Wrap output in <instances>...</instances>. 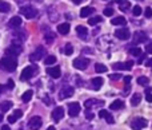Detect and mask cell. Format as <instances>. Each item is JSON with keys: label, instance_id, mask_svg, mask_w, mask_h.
Returning a JSON list of instances; mask_svg holds the SVG:
<instances>
[{"label": "cell", "instance_id": "6", "mask_svg": "<svg viewBox=\"0 0 152 130\" xmlns=\"http://www.w3.org/2000/svg\"><path fill=\"white\" fill-rule=\"evenodd\" d=\"M42 125H43V120L39 115H35V117H32L31 120L28 121V128L31 130H39L42 128Z\"/></svg>", "mask_w": 152, "mask_h": 130}, {"label": "cell", "instance_id": "16", "mask_svg": "<svg viewBox=\"0 0 152 130\" xmlns=\"http://www.w3.org/2000/svg\"><path fill=\"white\" fill-rule=\"evenodd\" d=\"M132 66H134V62L129 61V62H126V63H115L112 66V69H115V70H131Z\"/></svg>", "mask_w": 152, "mask_h": 130}, {"label": "cell", "instance_id": "3", "mask_svg": "<svg viewBox=\"0 0 152 130\" xmlns=\"http://www.w3.org/2000/svg\"><path fill=\"white\" fill-rule=\"evenodd\" d=\"M147 125H148L147 120H145V118H143V117L134 118V120H132V122H131V126H132V129H134V130H142V129H144Z\"/></svg>", "mask_w": 152, "mask_h": 130}, {"label": "cell", "instance_id": "19", "mask_svg": "<svg viewBox=\"0 0 152 130\" xmlns=\"http://www.w3.org/2000/svg\"><path fill=\"white\" fill-rule=\"evenodd\" d=\"M21 115H23V112H21V110H15V112H13V114H11L7 120H8V122H10V123H15L16 121L21 117Z\"/></svg>", "mask_w": 152, "mask_h": 130}, {"label": "cell", "instance_id": "39", "mask_svg": "<svg viewBox=\"0 0 152 130\" xmlns=\"http://www.w3.org/2000/svg\"><path fill=\"white\" fill-rule=\"evenodd\" d=\"M86 118H87V120L91 121V120H94V118H95V114L88 109V110H86Z\"/></svg>", "mask_w": 152, "mask_h": 130}, {"label": "cell", "instance_id": "44", "mask_svg": "<svg viewBox=\"0 0 152 130\" xmlns=\"http://www.w3.org/2000/svg\"><path fill=\"white\" fill-rule=\"evenodd\" d=\"M110 78H111V81H119V79H121V75L120 74H112Z\"/></svg>", "mask_w": 152, "mask_h": 130}, {"label": "cell", "instance_id": "49", "mask_svg": "<svg viewBox=\"0 0 152 130\" xmlns=\"http://www.w3.org/2000/svg\"><path fill=\"white\" fill-rule=\"evenodd\" d=\"M1 130H11V129H10V126L4 125V126H3V128H1Z\"/></svg>", "mask_w": 152, "mask_h": 130}, {"label": "cell", "instance_id": "10", "mask_svg": "<svg viewBox=\"0 0 152 130\" xmlns=\"http://www.w3.org/2000/svg\"><path fill=\"white\" fill-rule=\"evenodd\" d=\"M115 36L118 38V39L127 40V39H129L131 34H129V31H128L127 28H118V30L115 31Z\"/></svg>", "mask_w": 152, "mask_h": 130}, {"label": "cell", "instance_id": "48", "mask_svg": "<svg viewBox=\"0 0 152 130\" xmlns=\"http://www.w3.org/2000/svg\"><path fill=\"white\" fill-rule=\"evenodd\" d=\"M72 1H74L75 4H80V3H83V0H72Z\"/></svg>", "mask_w": 152, "mask_h": 130}, {"label": "cell", "instance_id": "20", "mask_svg": "<svg viewBox=\"0 0 152 130\" xmlns=\"http://www.w3.org/2000/svg\"><path fill=\"white\" fill-rule=\"evenodd\" d=\"M69 23H61V24H59L58 26V31H59V34H61V35H67L69 32Z\"/></svg>", "mask_w": 152, "mask_h": 130}, {"label": "cell", "instance_id": "18", "mask_svg": "<svg viewBox=\"0 0 152 130\" xmlns=\"http://www.w3.org/2000/svg\"><path fill=\"white\" fill-rule=\"evenodd\" d=\"M76 32H77V36L80 38V39H83V40H86L87 38H88V30H87L84 26H77L76 27Z\"/></svg>", "mask_w": 152, "mask_h": 130}, {"label": "cell", "instance_id": "43", "mask_svg": "<svg viewBox=\"0 0 152 130\" xmlns=\"http://www.w3.org/2000/svg\"><path fill=\"white\" fill-rule=\"evenodd\" d=\"M7 87H8V90H12L13 87H15V83H13V81L12 79H8V83H7Z\"/></svg>", "mask_w": 152, "mask_h": 130}, {"label": "cell", "instance_id": "36", "mask_svg": "<svg viewBox=\"0 0 152 130\" xmlns=\"http://www.w3.org/2000/svg\"><path fill=\"white\" fill-rule=\"evenodd\" d=\"M44 39H45V42L51 43L53 39H55V34H53V32H51V31L47 32V34H45V36H44Z\"/></svg>", "mask_w": 152, "mask_h": 130}, {"label": "cell", "instance_id": "9", "mask_svg": "<svg viewBox=\"0 0 152 130\" xmlns=\"http://www.w3.org/2000/svg\"><path fill=\"white\" fill-rule=\"evenodd\" d=\"M104 105V101H99V99H88V101L84 102V106L87 109H94V107H102Z\"/></svg>", "mask_w": 152, "mask_h": 130}, {"label": "cell", "instance_id": "28", "mask_svg": "<svg viewBox=\"0 0 152 130\" xmlns=\"http://www.w3.org/2000/svg\"><path fill=\"white\" fill-rule=\"evenodd\" d=\"M32 95H34V93H32V90H27L26 93L23 94V95H21V101L23 102H29L31 101V98H32Z\"/></svg>", "mask_w": 152, "mask_h": 130}, {"label": "cell", "instance_id": "24", "mask_svg": "<svg viewBox=\"0 0 152 130\" xmlns=\"http://www.w3.org/2000/svg\"><path fill=\"white\" fill-rule=\"evenodd\" d=\"M20 26H21V18H20V16H13V18H11L10 27L16 28V27H20Z\"/></svg>", "mask_w": 152, "mask_h": 130}, {"label": "cell", "instance_id": "13", "mask_svg": "<svg viewBox=\"0 0 152 130\" xmlns=\"http://www.w3.org/2000/svg\"><path fill=\"white\" fill-rule=\"evenodd\" d=\"M21 51H23V47H21L20 43H12L11 44V47L7 50V54H11V55H19V54H21Z\"/></svg>", "mask_w": 152, "mask_h": 130}, {"label": "cell", "instance_id": "27", "mask_svg": "<svg viewBox=\"0 0 152 130\" xmlns=\"http://www.w3.org/2000/svg\"><path fill=\"white\" fill-rule=\"evenodd\" d=\"M11 107H12V102H11V101H4V102H1V103H0V110H1L3 113L8 112Z\"/></svg>", "mask_w": 152, "mask_h": 130}, {"label": "cell", "instance_id": "31", "mask_svg": "<svg viewBox=\"0 0 152 130\" xmlns=\"http://www.w3.org/2000/svg\"><path fill=\"white\" fill-rule=\"evenodd\" d=\"M103 21V19H102V16H94V18H91L89 19V26H96V24H99V23H102Z\"/></svg>", "mask_w": 152, "mask_h": 130}, {"label": "cell", "instance_id": "17", "mask_svg": "<svg viewBox=\"0 0 152 130\" xmlns=\"http://www.w3.org/2000/svg\"><path fill=\"white\" fill-rule=\"evenodd\" d=\"M47 72L51 75V77L53 78V79H58V78H60V74H61L60 67H59V66H55V67H48V69H47Z\"/></svg>", "mask_w": 152, "mask_h": 130}, {"label": "cell", "instance_id": "4", "mask_svg": "<svg viewBox=\"0 0 152 130\" xmlns=\"http://www.w3.org/2000/svg\"><path fill=\"white\" fill-rule=\"evenodd\" d=\"M20 12L23 16H26L27 19H34L35 16L37 15V10L31 5H26V7H21L20 8Z\"/></svg>", "mask_w": 152, "mask_h": 130}, {"label": "cell", "instance_id": "12", "mask_svg": "<svg viewBox=\"0 0 152 130\" xmlns=\"http://www.w3.org/2000/svg\"><path fill=\"white\" fill-rule=\"evenodd\" d=\"M79 113H80V105L77 102H72L68 105V114L71 117H77Z\"/></svg>", "mask_w": 152, "mask_h": 130}, {"label": "cell", "instance_id": "45", "mask_svg": "<svg viewBox=\"0 0 152 130\" xmlns=\"http://www.w3.org/2000/svg\"><path fill=\"white\" fill-rule=\"evenodd\" d=\"M145 51H147L148 54H152V42H150L147 46H145Z\"/></svg>", "mask_w": 152, "mask_h": 130}, {"label": "cell", "instance_id": "34", "mask_svg": "<svg viewBox=\"0 0 152 130\" xmlns=\"http://www.w3.org/2000/svg\"><path fill=\"white\" fill-rule=\"evenodd\" d=\"M119 8H120V11H128L129 8H131V4H129V1H121L120 4H119Z\"/></svg>", "mask_w": 152, "mask_h": 130}, {"label": "cell", "instance_id": "42", "mask_svg": "<svg viewBox=\"0 0 152 130\" xmlns=\"http://www.w3.org/2000/svg\"><path fill=\"white\" fill-rule=\"evenodd\" d=\"M104 15L105 16H112L113 15V10H112V8H105V10H104Z\"/></svg>", "mask_w": 152, "mask_h": 130}, {"label": "cell", "instance_id": "2", "mask_svg": "<svg viewBox=\"0 0 152 130\" xmlns=\"http://www.w3.org/2000/svg\"><path fill=\"white\" fill-rule=\"evenodd\" d=\"M37 71H39L37 66H27L26 69L21 71L20 79H21V81H28V79H31V78L34 77V75L36 74Z\"/></svg>", "mask_w": 152, "mask_h": 130}, {"label": "cell", "instance_id": "22", "mask_svg": "<svg viewBox=\"0 0 152 130\" xmlns=\"http://www.w3.org/2000/svg\"><path fill=\"white\" fill-rule=\"evenodd\" d=\"M91 83H92V89H94V90H99V89L102 87V85H103V78L102 77L94 78V79L91 81Z\"/></svg>", "mask_w": 152, "mask_h": 130}, {"label": "cell", "instance_id": "38", "mask_svg": "<svg viewBox=\"0 0 152 130\" xmlns=\"http://www.w3.org/2000/svg\"><path fill=\"white\" fill-rule=\"evenodd\" d=\"M132 13H134V16H140V13H142V8H140L139 5H135L134 10H132Z\"/></svg>", "mask_w": 152, "mask_h": 130}, {"label": "cell", "instance_id": "41", "mask_svg": "<svg viewBox=\"0 0 152 130\" xmlns=\"http://www.w3.org/2000/svg\"><path fill=\"white\" fill-rule=\"evenodd\" d=\"M145 99H147L148 102H152V93L148 90V89L145 90Z\"/></svg>", "mask_w": 152, "mask_h": 130}, {"label": "cell", "instance_id": "32", "mask_svg": "<svg viewBox=\"0 0 152 130\" xmlns=\"http://www.w3.org/2000/svg\"><path fill=\"white\" fill-rule=\"evenodd\" d=\"M107 66H104V64H102V63H96V66H95V71L96 72H107Z\"/></svg>", "mask_w": 152, "mask_h": 130}, {"label": "cell", "instance_id": "8", "mask_svg": "<svg viewBox=\"0 0 152 130\" xmlns=\"http://www.w3.org/2000/svg\"><path fill=\"white\" fill-rule=\"evenodd\" d=\"M74 87L72 86H64L61 87V90L59 91V99H67L69 97L74 95Z\"/></svg>", "mask_w": 152, "mask_h": 130}, {"label": "cell", "instance_id": "40", "mask_svg": "<svg viewBox=\"0 0 152 130\" xmlns=\"http://www.w3.org/2000/svg\"><path fill=\"white\" fill-rule=\"evenodd\" d=\"M144 15H145V18H152V8H150V7H147L145 8V12H144Z\"/></svg>", "mask_w": 152, "mask_h": 130}, {"label": "cell", "instance_id": "29", "mask_svg": "<svg viewBox=\"0 0 152 130\" xmlns=\"http://www.w3.org/2000/svg\"><path fill=\"white\" fill-rule=\"evenodd\" d=\"M10 10H11V5L7 1H0V12L7 13L10 12Z\"/></svg>", "mask_w": 152, "mask_h": 130}, {"label": "cell", "instance_id": "14", "mask_svg": "<svg viewBox=\"0 0 152 130\" xmlns=\"http://www.w3.org/2000/svg\"><path fill=\"white\" fill-rule=\"evenodd\" d=\"M64 117V109L63 107H56L55 110L52 112V120L55 121V122H59V121H61Z\"/></svg>", "mask_w": 152, "mask_h": 130}, {"label": "cell", "instance_id": "35", "mask_svg": "<svg viewBox=\"0 0 152 130\" xmlns=\"http://www.w3.org/2000/svg\"><path fill=\"white\" fill-rule=\"evenodd\" d=\"M148 82H150V79H148L147 77H139V78H137V83H139V85H142V86L148 85Z\"/></svg>", "mask_w": 152, "mask_h": 130}, {"label": "cell", "instance_id": "30", "mask_svg": "<svg viewBox=\"0 0 152 130\" xmlns=\"http://www.w3.org/2000/svg\"><path fill=\"white\" fill-rule=\"evenodd\" d=\"M129 55H134V56H140L142 55V48H139V47H132V48H129Z\"/></svg>", "mask_w": 152, "mask_h": 130}, {"label": "cell", "instance_id": "50", "mask_svg": "<svg viewBox=\"0 0 152 130\" xmlns=\"http://www.w3.org/2000/svg\"><path fill=\"white\" fill-rule=\"evenodd\" d=\"M3 90H4V86H1V85H0V95H1V94H3Z\"/></svg>", "mask_w": 152, "mask_h": 130}, {"label": "cell", "instance_id": "37", "mask_svg": "<svg viewBox=\"0 0 152 130\" xmlns=\"http://www.w3.org/2000/svg\"><path fill=\"white\" fill-rule=\"evenodd\" d=\"M64 52H66V55H72V52H74V47H72V44L67 43L66 48H64Z\"/></svg>", "mask_w": 152, "mask_h": 130}, {"label": "cell", "instance_id": "1", "mask_svg": "<svg viewBox=\"0 0 152 130\" xmlns=\"http://www.w3.org/2000/svg\"><path fill=\"white\" fill-rule=\"evenodd\" d=\"M0 67H1L4 71H8V72H12L16 70L18 67V61L13 55H7L0 61Z\"/></svg>", "mask_w": 152, "mask_h": 130}, {"label": "cell", "instance_id": "33", "mask_svg": "<svg viewBox=\"0 0 152 130\" xmlns=\"http://www.w3.org/2000/svg\"><path fill=\"white\" fill-rule=\"evenodd\" d=\"M44 63L47 64V66H51V64L56 63V56L55 55H48L47 58L44 59Z\"/></svg>", "mask_w": 152, "mask_h": 130}, {"label": "cell", "instance_id": "15", "mask_svg": "<svg viewBox=\"0 0 152 130\" xmlns=\"http://www.w3.org/2000/svg\"><path fill=\"white\" fill-rule=\"evenodd\" d=\"M99 117L102 118V120H105L107 121V123H113L115 121H113V117H112V114H111L110 112H107V110H104V109H102L99 112Z\"/></svg>", "mask_w": 152, "mask_h": 130}, {"label": "cell", "instance_id": "23", "mask_svg": "<svg viewBox=\"0 0 152 130\" xmlns=\"http://www.w3.org/2000/svg\"><path fill=\"white\" fill-rule=\"evenodd\" d=\"M110 109H112V110H120V109H124V102L121 101V99H116V101H113L112 103L110 105Z\"/></svg>", "mask_w": 152, "mask_h": 130}, {"label": "cell", "instance_id": "51", "mask_svg": "<svg viewBox=\"0 0 152 130\" xmlns=\"http://www.w3.org/2000/svg\"><path fill=\"white\" fill-rule=\"evenodd\" d=\"M47 130H55V128H53V126H50V128H48Z\"/></svg>", "mask_w": 152, "mask_h": 130}, {"label": "cell", "instance_id": "47", "mask_svg": "<svg viewBox=\"0 0 152 130\" xmlns=\"http://www.w3.org/2000/svg\"><path fill=\"white\" fill-rule=\"evenodd\" d=\"M145 64H147L148 67H152V58H151V59H148V61L145 62Z\"/></svg>", "mask_w": 152, "mask_h": 130}, {"label": "cell", "instance_id": "21", "mask_svg": "<svg viewBox=\"0 0 152 130\" xmlns=\"http://www.w3.org/2000/svg\"><path fill=\"white\" fill-rule=\"evenodd\" d=\"M94 12H95V8L84 7V8H81V11H80V18H88V16H91Z\"/></svg>", "mask_w": 152, "mask_h": 130}, {"label": "cell", "instance_id": "26", "mask_svg": "<svg viewBox=\"0 0 152 130\" xmlns=\"http://www.w3.org/2000/svg\"><path fill=\"white\" fill-rule=\"evenodd\" d=\"M140 102H142V95H140L139 93L134 94V95H132V98H131V105H132V106H137Z\"/></svg>", "mask_w": 152, "mask_h": 130}, {"label": "cell", "instance_id": "25", "mask_svg": "<svg viewBox=\"0 0 152 130\" xmlns=\"http://www.w3.org/2000/svg\"><path fill=\"white\" fill-rule=\"evenodd\" d=\"M111 23H112L113 26H124V24L127 23V20L123 16H118V18H113L112 20H111Z\"/></svg>", "mask_w": 152, "mask_h": 130}, {"label": "cell", "instance_id": "5", "mask_svg": "<svg viewBox=\"0 0 152 130\" xmlns=\"http://www.w3.org/2000/svg\"><path fill=\"white\" fill-rule=\"evenodd\" d=\"M44 55H45V48L40 46V47H37L36 50L29 55V61L31 62H37V61H40V59H43V56Z\"/></svg>", "mask_w": 152, "mask_h": 130}, {"label": "cell", "instance_id": "46", "mask_svg": "<svg viewBox=\"0 0 152 130\" xmlns=\"http://www.w3.org/2000/svg\"><path fill=\"white\" fill-rule=\"evenodd\" d=\"M124 82H126V85L128 86V83L131 82V77H129V75H127V77H124Z\"/></svg>", "mask_w": 152, "mask_h": 130}, {"label": "cell", "instance_id": "11", "mask_svg": "<svg viewBox=\"0 0 152 130\" xmlns=\"http://www.w3.org/2000/svg\"><path fill=\"white\" fill-rule=\"evenodd\" d=\"M147 39H148L147 34H145V32H143V31H136V32L134 34V43H135V44H139V43H144Z\"/></svg>", "mask_w": 152, "mask_h": 130}, {"label": "cell", "instance_id": "52", "mask_svg": "<svg viewBox=\"0 0 152 130\" xmlns=\"http://www.w3.org/2000/svg\"><path fill=\"white\" fill-rule=\"evenodd\" d=\"M116 1H118V3H119V4H120V3H121V1H123V0H116Z\"/></svg>", "mask_w": 152, "mask_h": 130}, {"label": "cell", "instance_id": "7", "mask_svg": "<svg viewBox=\"0 0 152 130\" xmlns=\"http://www.w3.org/2000/svg\"><path fill=\"white\" fill-rule=\"evenodd\" d=\"M88 66H89V59L83 58V56L76 58L74 61V67L75 69H77V70H86Z\"/></svg>", "mask_w": 152, "mask_h": 130}]
</instances>
